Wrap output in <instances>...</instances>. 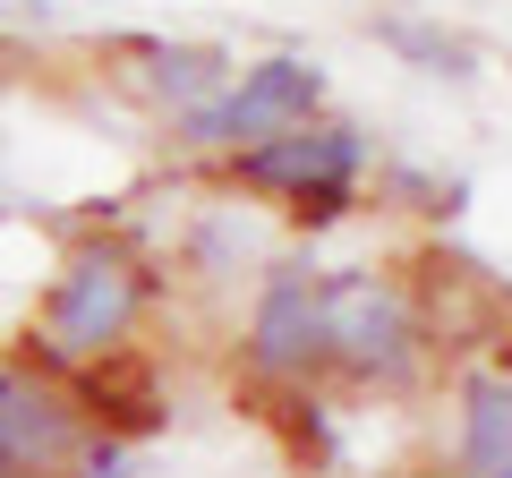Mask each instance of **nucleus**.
<instances>
[{"mask_svg": "<svg viewBox=\"0 0 512 478\" xmlns=\"http://www.w3.org/2000/svg\"><path fill=\"white\" fill-rule=\"evenodd\" d=\"M325 333H333V376L350 385H410L427 368V316L419 291H402L376 265H333L325 274Z\"/></svg>", "mask_w": 512, "mask_h": 478, "instance_id": "obj_3", "label": "nucleus"}, {"mask_svg": "<svg viewBox=\"0 0 512 478\" xmlns=\"http://www.w3.org/2000/svg\"><path fill=\"white\" fill-rule=\"evenodd\" d=\"M154 308V265L137 257V239L120 231H86L60 257V274L43 282L35 333H26V359L52 376H77L111 350H137V325Z\"/></svg>", "mask_w": 512, "mask_h": 478, "instance_id": "obj_1", "label": "nucleus"}, {"mask_svg": "<svg viewBox=\"0 0 512 478\" xmlns=\"http://www.w3.org/2000/svg\"><path fill=\"white\" fill-rule=\"evenodd\" d=\"M256 385H308L333 368V333H325V274L308 265H274L265 291H256L248 342H239Z\"/></svg>", "mask_w": 512, "mask_h": 478, "instance_id": "obj_6", "label": "nucleus"}, {"mask_svg": "<svg viewBox=\"0 0 512 478\" xmlns=\"http://www.w3.org/2000/svg\"><path fill=\"white\" fill-rule=\"evenodd\" d=\"M376 43H393L402 60H419L427 77H470V69H478L470 43L444 35V26H427V18H376Z\"/></svg>", "mask_w": 512, "mask_h": 478, "instance_id": "obj_9", "label": "nucleus"}, {"mask_svg": "<svg viewBox=\"0 0 512 478\" xmlns=\"http://www.w3.org/2000/svg\"><path fill=\"white\" fill-rule=\"evenodd\" d=\"M103 60H128V69H111V77H120V86H137L146 103H163V111H188V103H205V94L231 86V60H222L214 43L128 35V43H103Z\"/></svg>", "mask_w": 512, "mask_h": 478, "instance_id": "obj_7", "label": "nucleus"}, {"mask_svg": "<svg viewBox=\"0 0 512 478\" xmlns=\"http://www.w3.org/2000/svg\"><path fill=\"white\" fill-rule=\"evenodd\" d=\"M461 470L512 478V376L504 368H478L461 385Z\"/></svg>", "mask_w": 512, "mask_h": 478, "instance_id": "obj_8", "label": "nucleus"}, {"mask_svg": "<svg viewBox=\"0 0 512 478\" xmlns=\"http://www.w3.org/2000/svg\"><path fill=\"white\" fill-rule=\"evenodd\" d=\"M231 180L256 188V197H282V214L299 231H325L359 205V180H367V137L350 120H299V129H274L256 146L231 154Z\"/></svg>", "mask_w": 512, "mask_h": 478, "instance_id": "obj_2", "label": "nucleus"}, {"mask_svg": "<svg viewBox=\"0 0 512 478\" xmlns=\"http://www.w3.org/2000/svg\"><path fill=\"white\" fill-rule=\"evenodd\" d=\"M94 419L35 359H0V478H77Z\"/></svg>", "mask_w": 512, "mask_h": 478, "instance_id": "obj_5", "label": "nucleus"}, {"mask_svg": "<svg viewBox=\"0 0 512 478\" xmlns=\"http://www.w3.org/2000/svg\"><path fill=\"white\" fill-rule=\"evenodd\" d=\"M316 111H325V69L299 60V52H274V60H256V69H239L222 94L171 111V146L180 154H239L256 137H274V129L316 120Z\"/></svg>", "mask_w": 512, "mask_h": 478, "instance_id": "obj_4", "label": "nucleus"}]
</instances>
